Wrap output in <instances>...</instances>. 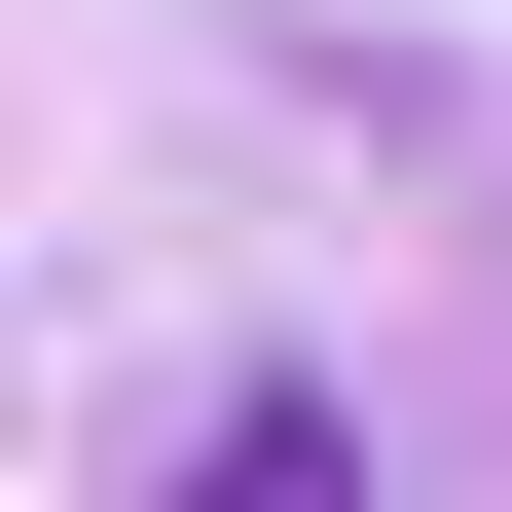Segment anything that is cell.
Here are the masks:
<instances>
[{"label":"cell","mask_w":512,"mask_h":512,"mask_svg":"<svg viewBox=\"0 0 512 512\" xmlns=\"http://www.w3.org/2000/svg\"><path fill=\"white\" fill-rule=\"evenodd\" d=\"M183 512H366V439H330V403H220V476H183Z\"/></svg>","instance_id":"6da1fadb"}]
</instances>
